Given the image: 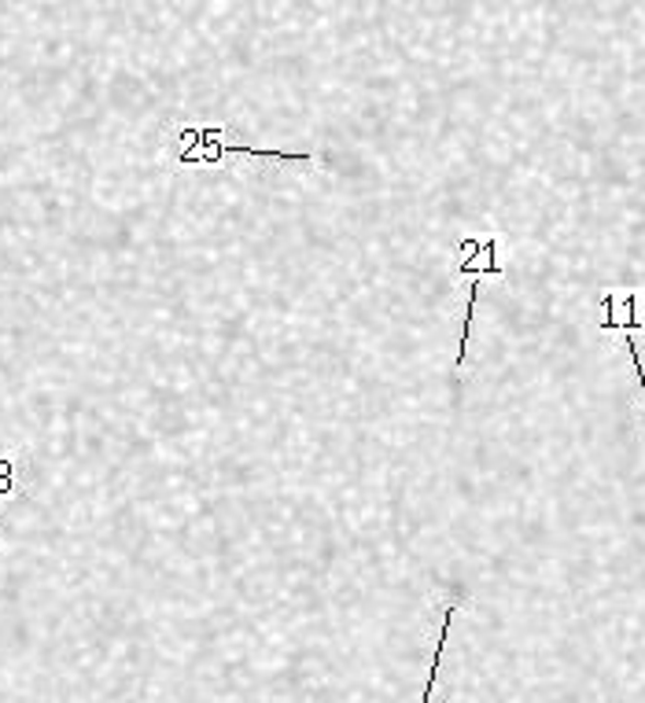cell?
<instances>
[{"instance_id": "cell-1", "label": "cell", "mask_w": 645, "mask_h": 703, "mask_svg": "<svg viewBox=\"0 0 645 703\" xmlns=\"http://www.w3.org/2000/svg\"><path fill=\"white\" fill-rule=\"evenodd\" d=\"M627 350H631V361H634V368H638V384L645 390V368H642V358H638V343H634V336L627 332Z\"/></svg>"}]
</instances>
